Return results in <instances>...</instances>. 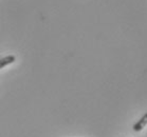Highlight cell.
Instances as JSON below:
<instances>
[{
  "mask_svg": "<svg viewBox=\"0 0 147 137\" xmlns=\"http://www.w3.org/2000/svg\"><path fill=\"white\" fill-rule=\"evenodd\" d=\"M147 124V113H145L143 116L140 118V120H138L136 124H134V130L136 132H140L144 129V127Z\"/></svg>",
  "mask_w": 147,
  "mask_h": 137,
  "instance_id": "1",
  "label": "cell"
},
{
  "mask_svg": "<svg viewBox=\"0 0 147 137\" xmlns=\"http://www.w3.org/2000/svg\"><path fill=\"white\" fill-rule=\"evenodd\" d=\"M15 56H13V55H10V56H7L4 57V58H2V59H0V69H2V67H4L5 65H7V64H11L13 63L14 61H15Z\"/></svg>",
  "mask_w": 147,
  "mask_h": 137,
  "instance_id": "2",
  "label": "cell"
}]
</instances>
